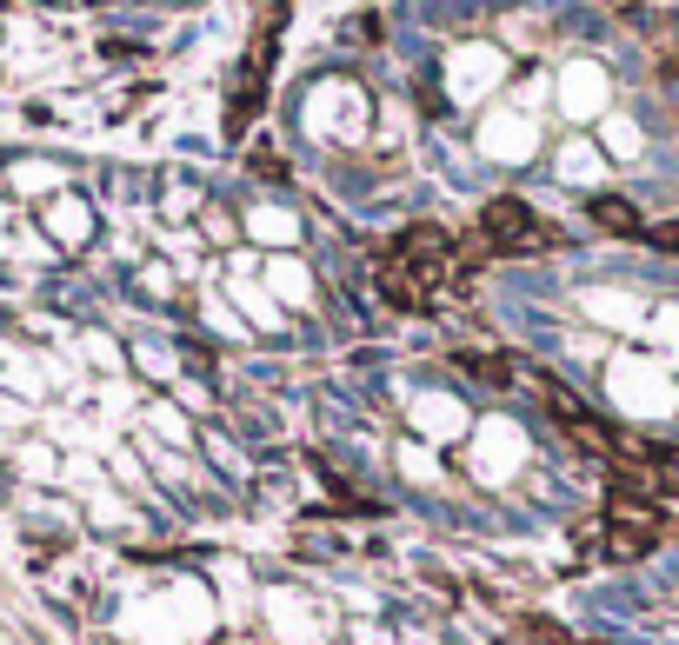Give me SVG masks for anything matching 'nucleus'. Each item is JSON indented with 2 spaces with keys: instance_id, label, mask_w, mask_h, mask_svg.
<instances>
[{
  "instance_id": "nucleus-2",
  "label": "nucleus",
  "mask_w": 679,
  "mask_h": 645,
  "mask_svg": "<svg viewBox=\"0 0 679 645\" xmlns=\"http://www.w3.org/2000/svg\"><path fill=\"white\" fill-rule=\"evenodd\" d=\"M667 533H673V513H667V506L633 500V493H607V513H600L607 560H647Z\"/></svg>"
},
{
  "instance_id": "nucleus-8",
  "label": "nucleus",
  "mask_w": 679,
  "mask_h": 645,
  "mask_svg": "<svg viewBox=\"0 0 679 645\" xmlns=\"http://www.w3.org/2000/svg\"><path fill=\"white\" fill-rule=\"evenodd\" d=\"M613 7H633V0H613Z\"/></svg>"
},
{
  "instance_id": "nucleus-6",
  "label": "nucleus",
  "mask_w": 679,
  "mask_h": 645,
  "mask_svg": "<svg viewBox=\"0 0 679 645\" xmlns=\"http://www.w3.org/2000/svg\"><path fill=\"white\" fill-rule=\"evenodd\" d=\"M520 633H527V639H533V645H573V639H567V633H560V626H553V619H527Z\"/></svg>"
},
{
  "instance_id": "nucleus-5",
  "label": "nucleus",
  "mask_w": 679,
  "mask_h": 645,
  "mask_svg": "<svg viewBox=\"0 0 679 645\" xmlns=\"http://www.w3.org/2000/svg\"><path fill=\"white\" fill-rule=\"evenodd\" d=\"M460 366H467L473 380H487V386H507V366H513V360H493V353H460Z\"/></svg>"
},
{
  "instance_id": "nucleus-7",
  "label": "nucleus",
  "mask_w": 679,
  "mask_h": 645,
  "mask_svg": "<svg viewBox=\"0 0 679 645\" xmlns=\"http://www.w3.org/2000/svg\"><path fill=\"white\" fill-rule=\"evenodd\" d=\"M647 240H653L660 253H679V220H660V226H647Z\"/></svg>"
},
{
  "instance_id": "nucleus-3",
  "label": "nucleus",
  "mask_w": 679,
  "mask_h": 645,
  "mask_svg": "<svg viewBox=\"0 0 679 645\" xmlns=\"http://www.w3.org/2000/svg\"><path fill=\"white\" fill-rule=\"evenodd\" d=\"M487 253H547V246H560V226H547L527 200H513V193H500V200H487L480 206V233H473Z\"/></svg>"
},
{
  "instance_id": "nucleus-4",
  "label": "nucleus",
  "mask_w": 679,
  "mask_h": 645,
  "mask_svg": "<svg viewBox=\"0 0 679 645\" xmlns=\"http://www.w3.org/2000/svg\"><path fill=\"white\" fill-rule=\"evenodd\" d=\"M587 213H593V226H607V233L647 240V220H640V206H633L627 193H593V200H587Z\"/></svg>"
},
{
  "instance_id": "nucleus-1",
  "label": "nucleus",
  "mask_w": 679,
  "mask_h": 645,
  "mask_svg": "<svg viewBox=\"0 0 679 645\" xmlns=\"http://www.w3.org/2000/svg\"><path fill=\"white\" fill-rule=\"evenodd\" d=\"M453 273H460V240L447 226H433V220L407 226L400 240H387L373 253V286H380V300L393 313H427Z\"/></svg>"
}]
</instances>
